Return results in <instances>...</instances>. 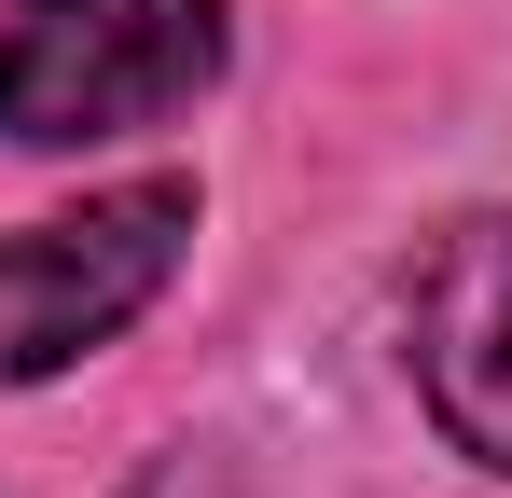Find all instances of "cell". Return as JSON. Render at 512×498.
<instances>
[{"mask_svg":"<svg viewBox=\"0 0 512 498\" xmlns=\"http://www.w3.org/2000/svg\"><path fill=\"white\" fill-rule=\"evenodd\" d=\"M236 56L222 0H0V139L97 153L194 111Z\"/></svg>","mask_w":512,"mask_h":498,"instance_id":"obj_1","label":"cell"},{"mask_svg":"<svg viewBox=\"0 0 512 498\" xmlns=\"http://www.w3.org/2000/svg\"><path fill=\"white\" fill-rule=\"evenodd\" d=\"M180 249H194V180H125V194H84L56 222L0 236V388L97 360L180 277Z\"/></svg>","mask_w":512,"mask_h":498,"instance_id":"obj_2","label":"cell"},{"mask_svg":"<svg viewBox=\"0 0 512 498\" xmlns=\"http://www.w3.org/2000/svg\"><path fill=\"white\" fill-rule=\"evenodd\" d=\"M402 360H416L429 429L512 485V208H471L443 222L402 291Z\"/></svg>","mask_w":512,"mask_h":498,"instance_id":"obj_3","label":"cell"}]
</instances>
